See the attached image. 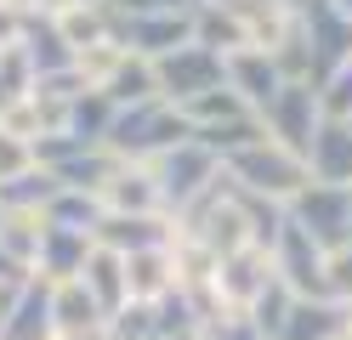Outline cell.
<instances>
[{
    "label": "cell",
    "mask_w": 352,
    "mask_h": 340,
    "mask_svg": "<svg viewBox=\"0 0 352 340\" xmlns=\"http://www.w3.org/2000/svg\"><path fill=\"white\" fill-rule=\"evenodd\" d=\"M193 125L182 120V108H170L165 97H148V102H131L114 113V125H108V153L114 159H131V165H148V159H160L165 148L188 142Z\"/></svg>",
    "instance_id": "6da1fadb"
},
{
    "label": "cell",
    "mask_w": 352,
    "mask_h": 340,
    "mask_svg": "<svg viewBox=\"0 0 352 340\" xmlns=\"http://www.w3.org/2000/svg\"><path fill=\"white\" fill-rule=\"evenodd\" d=\"M222 170L239 193H256V199H273V204H290L307 181H313V170H307V159L278 148V142H256L245 153L222 159Z\"/></svg>",
    "instance_id": "7a4b0ae2"
},
{
    "label": "cell",
    "mask_w": 352,
    "mask_h": 340,
    "mask_svg": "<svg viewBox=\"0 0 352 340\" xmlns=\"http://www.w3.org/2000/svg\"><path fill=\"white\" fill-rule=\"evenodd\" d=\"M148 170H153V188H160V204H165V216H182L193 199H199L216 176H222V159H216L205 142H176L165 148L160 159H148Z\"/></svg>",
    "instance_id": "3957f363"
},
{
    "label": "cell",
    "mask_w": 352,
    "mask_h": 340,
    "mask_svg": "<svg viewBox=\"0 0 352 340\" xmlns=\"http://www.w3.org/2000/svg\"><path fill=\"white\" fill-rule=\"evenodd\" d=\"M261 125H267V142L290 148L307 159V148H313V136L324 125V102H318V85L313 80H284L278 97L261 108Z\"/></svg>",
    "instance_id": "277c9868"
},
{
    "label": "cell",
    "mask_w": 352,
    "mask_h": 340,
    "mask_svg": "<svg viewBox=\"0 0 352 340\" xmlns=\"http://www.w3.org/2000/svg\"><path fill=\"white\" fill-rule=\"evenodd\" d=\"M153 80H160V97H165L170 108H188L193 97H205V91L228 85V57H216L210 45L188 40V45H176L170 57L153 63Z\"/></svg>",
    "instance_id": "5b68a950"
},
{
    "label": "cell",
    "mask_w": 352,
    "mask_h": 340,
    "mask_svg": "<svg viewBox=\"0 0 352 340\" xmlns=\"http://www.w3.org/2000/svg\"><path fill=\"white\" fill-rule=\"evenodd\" d=\"M346 204H352V188L307 181V188L284 204V216H290L318 249H341V244H346Z\"/></svg>",
    "instance_id": "8992f818"
},
{
    "label": "cell",
    "mask_w": 352,
    "mask_h": 340,
    "mask_svg": "<svg viewBox=\"0 0 352 340\" xmlns=\"http://www.w3.org/2000/svg\"><path fill=\"white\" fill-rule=\"evenodd\" d=\"M273 272H278V284H290L301 301H313V295H324V261H329V249H318L313 238L301 233V227L284 216L278 227V238H273Z\"/></svg>",
    "instance_id": "52a82bcc"
},
{
    "label": "cell",
    "mask_w": 352,
    "mask_h": 340,
    "mask_svg": "<svg viewBox=\"0 0 352 340\" xmlns=\"http://www.w3.org/2000/svg\"><path fill=\"white\" fill-rule=\"evenodd\" d=\"M278 278L273 272V256L267 249H233V256H222V267H216V295H222V312L228 317H250V306L261 301V289H267Z\"/></svg>",
    "instance_id": "ba28073f"
},
{
    "label": "cell",
    "mask_w": 352,
    "mask_h": 340,
    "mask_svg": "<svg viewBox=\"0 0 352 340\" xmlns=\"http://www.w3.org/2000/svg\"><path fill=\"white\" fill-rule=\"evenodd\" d=\"M301 29L313 45V85L329 80L341 63H352V17L336 12L329 0H301Z\"/></svg>",
    "instance_id": "9c48e42d"
},
{
    "label": "cell",
    "mask_w": 352,
    "mask_h": 340,
    "mask_svg": "<svg viewBox=\"0 0 352 340\" xmlns=\"http://www.w3.org/2000/svg\"><path fill=\"white\" fill-rule=\"evenodd\" d=\"M114 40L125 45L131 57L160 63V57L176 52V45L193 40V12H148V17H125V23H114Z\"/></svg>",
    "instance_id": "30bf717a"
},
{
    "label": "cell",
    "mask_w": 352,
    "mask_h": 340,
    "mask_svg": "<svg viewBox=\"0 0 352 340\" xmlns=\"http://www.w3.org/2000/svg\"><path fill=\"white\" fill-rule=\"evenodd\" d=\"M176 238V216H102L91 244L114 249V256H137V249H165Z\"/></svg>",
    "instance_id": "8fae6325"
},
{
    "label": "cell",
    "mask_w": 352,
    "mask_h": 340,
    "mask_svg": "<svg viewBox=\"0 0 352 340\" xmlns=\"http://www.w3.org/2000/svg\"><path fill=\"white\" fill-rule=\"evenodd\" d=\"M102 216H165L160 204V188H153V170L148 165H131V159H120L114 176L102 181Z\"/></svg>",
    "instance_id": "7c38bea8"
},
{
    "label": "cell",
    "mask_w": 352,
    "mask_h": 340,
    "mask_svg": "<svg viewBox=\"0 0 352 340\" xmlns=\"http://www.w3.org/2000/svg\"><path fill=\"white\" fill-rule=\"evenodd\" d=\"M91 249H97L91 233H74V227H52V221H46V233H40V249H34V278H46V284L80 278Z\"/></svg>",
    "instance_id": "4fadbf2b"
},
{
    "label": "cell",
    "mask_w": 352,
    "mask_h": 340,
    "mask_svg": "<svg viewBox=\"0 0 352 340\" xmlns=\"http://www.w3.org/2000/svg\"><path fill=\"white\" fill-rule=\"evenodd\" d=\"M352 335V306L336 301V295H313V301H301L296 295V306H290V324H284L278 340H346Z\"/></svg>",
    "instance_id": "5bb4252c"
},
{
    "label": "cell",
    "mask_w": 352,
    "mask_h": 340,
    "mask_svg": "<svg viewBox=\"0 0 352 340\" xmlns=\"http://www.w3.org/2000/svg\"><path fill=\"white\" fill-rule=\"evenodd\" d=\"M307 170L313 181H329V188H352V125L346 120H324L313 148H307Z\"/></svg>",
    "instance_id": "9a60e30c"
},
{
    "label": "cell",
    "mask_w": 352,
    "mask_h": 340,
    "mask_svg": "<svg viewBox=\"0 0 352 340\" xmlns=\"http://www.w3.org/2000/svg\"><path fill=\"white\" fill-rule=\"evenodd\" d=\"M52 284L46 278H29L23 289L12 295V312L0 324V340H52Z\"/></svg>",
    "instance_id": "2e32d148"
},
{
    "label": "cell",
    "mask_w": 352,
    "mask_h": 340,
    "mask_svg": "<svg viewBox=\"0 0 352 340\" xmlns=\"http://www.w3.org/2000/svg\"><path fill=\"white\" fill-rule=\"evenodd\" d=\"M228 85L245 97L256 113L267 108L273 97H278V85H284V74H278V63H273V52H256V45H245V52H233L228 57Z\"/></svg>",
    "instance_id": "e0dca14e"
},
{
    "label": "cell",
    "mask_w": 352,
    "mask_h": 340,
    "mask_svg": "<svg viewBox=\"0 0 352 340\" xmlns=\"http://www.w3.org/2000/svg\"><path fill=\"white\" fill-rule=\"evenodd\" d=\"M102 306L91 301V289H85L80 278H63L52 284V329L57 335H102Z\"/></svg>",
    "instance_id": "ac0fdd59"
},
{
    "label": "cell",
    "mask_w": 352,
    "mask_h": 340,
    "mask_svg": "<svg viewBox=\"0 0 352 340\" xmlns=\"http://www.w3.org/2000/svg\"><path fill=\"white\" fill-rule=\"evenodd\" d=\"M170 289H176L170 244L165 249H137V256H125V295H131V301H165Z\"/></svg>",
    "instance_id": "d6986e66"
},
{
    "label": "cell",
    "mask_w": 352,
    "mask_h": 340,
    "mask_svg": "<svg viewBox=\"0 0 352 340\" xmlns=\"http://www.w3.org/2000/svg\"><path fill=\"white\" fill-rule=\"evenodd\" d=\"M80 284L91 289V301H97L102 312H120V306L131 301V295H125V256H114V249H91ZM102 324H108V317H102Z\"/></svg>",
    "instance_id": "ffe728a7"
},
{
    "label": "cell",
    "mask_w": 352,
    "mask_h": 340,
    "mask_svg": "<svg viewBox=\"0 0 352 340\" xmlns=\"http://www.w3.org/2000/svg\"><path fill=\"white\" fill-rule=\"evenodd\" d=\"M193 40H199V45H210V52L216 57H233V52H245V29H239V17L233 12H222V6H210V0H205V6L199 12H193Z\"/></svg>",
    "instance_id": "44dd1931"
},
{
    "label": "cell",
    "mask_w": 352,
    "mask_h": 340,
    "mask_svg": "<svg viewBox=\"0 0 352 340\" xmlns=\"http://www.w3.org/2000/svg\"><path fill=\"white\" fill-rule=\"evenodd\" d=\"M102 97L114 102V108H131V102H148V97H160V80H153V63L148 57H131L114 68V80L102 85Z\"/></svg>",
    "instance_id": "7402d4cb"
},
{
    "label": "cell",
    "mask_w": 352,
    "mask_h": 340,
    "mask_svg": "<svg viewBox=\"0 0 352 340\" xmlns=\"http://www.w3.org/2000/svg\"><path fill=\"white\" fill-rule=\"evenodd\" d=\"M52 199H57V176L40 170V165H29L23 176H12V181H0V210H40L46 216Z\"/></svg>",
    "instance_id": "603a6c76"
},
{
    "label": "cell",
    "mask_w": 352,
    "mask_h": 340,
    "mask_svg": "<svg viewBox=\"0 0 352 340\" xmlns=\"http://www.w3.org/2000/svg\"><path fill=\"white\" fill-rule=\"evenodd\" d=\"M46 221H52V227H74V233H97V221H102V199H97V193L57 188V199L46 204Z\"/></svg>",
    "instance_id": "cb8c5ba5"
},
{
    "label": "cell",
    "mask_w": 352,
    "mask_h": 340,
    "mask_svg": "<svg viewBox=\"0 0 352 340\" xmlns=\"http://www.w3.org/2000/svg\"><path fill=\"white\" fill-rule=\"evenodd\" d=\"M102 340H160V306L153 301H125L120 312H108Z\"/></svg>",
    "instance_id": "d4e9b609"
},
{
    "label": "cell",
    "mask_w": 352,
    "mask_h": 340,
    "mask_svg": "<svg viewBox=\"0 0 352 340\" xmlns=\"http://www.w3.org/2000/svg\"><path fill=\"white\" fill-rule=\"evenodd\" d=\"M290 306H296V289L273 278L267 289H261V301L250 306V324L267 335V340H278V335H284V324H290Z\"/></svg>",
    "instance_id": "484cf974"
},
{
    "label": "cell",
    "mask_w": 352,
    "mask_h": 340,
    "mask_svg": "<svg viewBox=\"0 0 352 340\" xmlns=\"http://www.w3.org/2000/svg\"><path fill=\"white\" fill-rule=\"evenodd\" d=\"M318 102H324V120H352V63L318 80Z\"/></svg>",
    "instance_id": "4316f807"
},
{
    "label": "cell",
    "mask_w": 352,
    "mask_h": 340,
    "mask_svg": "<svg viewBox=\"0 0 352 340\" xmlns=\"http://www.w3.org/2000/svg\"><path fill=\"white\" fill-rule=\"evenodd\" d=\"M324 295H336V301L352 306V244L329 249V261H324Z\"/></svg>",
    "instance_id": "83f0119b"
},
{
    "label": "cell",
    "mask_w": 352,
    "mask_h": 340,
    "mask_svg": "<svg viewBox=\"0 0 352 340\" xmlns=\"http://www.w3.org/2000/svg\"><path fill=\"white\" fill-rule=\"evenodd\" d=\"M29 165H34V148H29V142H17L12 131H0V181L23 176Z\"/></svg>",
    "instance_id": "f1b7e54d"
},
{
    "label": "cell",
    "mask_w": 352,
    "mask_h": 340,
    "mask_svg": "<svg viewBox=\"0 0 352 340\" xmlns=\"http://www.w3.org/2000/svg\"><path fill=\"white\" fill-rule=\"evenodd\" d=\"M205 335H210V340H267L250 317H228V324H216V329H205Z\"/></svg>",
    "instance_id": "f546056e"
},
{
    "label": "cell",
    "mask_w": 352,
    "mask_h": 340,
    "mask_svg": "<svg viewBox=\"0 0 352 340\" xmlns=\"http://www.w3.org/2000/svg\"><path fill=\"white\" fill-rule=\"evenodd\" d=\"M0 40H17V12L0 6Z\"/></svg>",
    "instance_id": "4dcf8cb0"
},
{
    "label": "cell",
    "mask_w": 352,
    "mask_h": 340,
    "mask_svg": "<svg viewBox=\"0 0 352 340\" xmlns=\"http://www.w3.org/2000/svg\"><path fill=\"white\" fill-rule=\"evenodd\" d=\"M160 340H205V329H188V335H160Z\"/></svg>",
    "instance_id": "1f68e13d"
},
{
    "label": "cell",
    "mask_w": 352,
    "mask_h": 340,
    "mask_svg": "<svg viewBox=\"0 0 352 340\" xmlns=\"http://www.w3.org/2000/svg\"><path fill=\"white\" fill-rule=\"evenodd\" d=\"M52 340H102V335H52Z\"/></svg>",
    "instance_id": "d6a6232c"
},
{
    "label": "cell",
    "mask_w": 352,
    "mask_h": 340,
    "mask_svg": "<svg viewBox=\"0 0 352 340\" xmlns=\"http://www.w3.org/2000/svg\"><path fill=\"white\" fill-rule=\"evenodd\" d=\"M329 6H336V12H346V17H352V0H329Z\"/></svg>",
    "instance_id": "836d02e7"
},
{
    "label": "cell",
    "mask_w": 352,
    "mask_h": 340,
    "mask_svg": "<svg viewBox=\"0 0 352 340\" xmlns=\"http://www.w3.org/2000/svg\"><path fill=\"white\" fill-rule=\"evenodd\" d=\"M346 244H352V204H346Z\"/></svg>",
    "instance_id": "e575fe53"
},
{
    "label": "cell",
    "mask_w": 352,
    "mask_h": 340,
    "mask_svg": "<svg viewBox=\"0 0 352 340\" xmlns=\"http://www.w3.org/2000/svg\"><path fill=\"white\" fill-rule=\"evenodd\" d=\"M346 125H352V120H346Z\"/></svg>",
    "instance_id": "d590c367"
},
{
    "label": "cell",
    "mask_w": 352,
    "mask_h": 340,
    "mask_svg": "<svg viewBox=\"0 0 352 340\" xmlns=\"http://www.w3.org/2000/svg\"><path fill=\"white\" fill-rule=\"evenodd\" d=\"M205 340H210V335H205Z\"/></svg>",
    "instance_id": "8d00e7d4"
},
{
    "label": "cell",
    "mask_w": 352,
    "mask_h": 340,
    "mask_svg": "<svg viewBox=\"0 0 352 340\" xmlns=\"http://www.w3.org/2000/svg\"><path fill=\"white\" fill-rule=\"evenodd\" d=\"M346 340H352V335H346Z\"/></svg>",
    "instance_id": "74e56055"
}]
</instances>
